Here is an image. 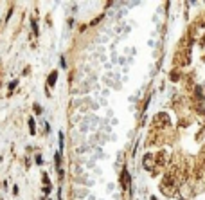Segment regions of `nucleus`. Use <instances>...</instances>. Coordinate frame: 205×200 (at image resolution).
<instances>
[{
	"instance_id": "nucleus-6",
	"label": "nucleus",
	"mask_w": 205,
	"mask_h": 200,
	"mask_svg": "<svg viewBox=\"0 0 205 200\" xmlns=\"http://www.w3.org/2000/svg\"><path fill=\"white\" fill-rule=\"evenodd\" d=\"M43 184H45V188H50V182H49V175L47 173H43Z\"/></svg>"
},
{
	"instance_id": "nucleus-2",
	"label": "nucleus",
	"mask_w": 205,
	"mask_h": 200,
	"mask_svg": "<svg viewBox=\"0 0 205 200\" xmlns=\"http://www.w3.org/2000/svg\"><path fill=\"white\" fill-rule=\"evenodd\" d=\"M56 79H58V72L52 70V72L49 74V78H47V87H54V85H56Z\"/></svg>"
},
{
	"instance_id": "nucleus-4",
	"label": "nucleus",
	"mask_w": 205,
	"mask_h": 200,
	"mask_svg": "<svg viewBox=\"0 0 205 200\" xmlns=\"http://www.w3.org/2000/svg\"><path fill=\"white\" fill-rule=\"evenodd\" d=\"M29 132L34 134V119L32 117H29Z\"/></svg>"
},
{
	"instance_id": "nucleus-1",
	"label": "nucleus",
	"mask_w": 205,
	"mask_h": 200,
	"mask_svg": "<svg viewBox=\"0 0 205 200\" xmlns=\"http://www.w3.org/2000/svg\"><path fill=\"white\" fill-rule=\"evenodd\" d=\"M121 186H122L124 189L130 188V173H128V170H122V175H121Z\"/></svg>"
},
{
	"instance_id": "nucleus-9",
	"label": "nucleus",
	"mask_w": 205,
	"mask_h": 200,
	"mask_svg": "<svg viewBox=\"0 0 205 200\" xmlns=\"http://www.w3.org/2000/svg\"><path fill=\"white\" fill-rule=\"evenodd\" d=\"M59 148H63V134H59Z\"/></svg>"
},
{
	"instance_id": "nucleus-8",
	"label": "nucleus",
	"mask_w": 205,
	"mask_h": 200,
	"mask_svg": "<svg viewBox=\"0 0 205 200\" xmlns=\"http://www.w3.org/2000/svg\"><path fill=\"white\" fill-rule=\"evenodd\" d=\"M16 85H18V81H13V83L9 85V90H14V88H16Z\"/></svg>"
},
{
	"instance_id": "nucleus-5",
	"label": "nucleus",
	"mask_w": 205,
	"mask_h": 200,
	"mask_svg": "<svg viewBox=\"0 0 205 200\" xmlns=\"http://www.w3.org/2000/svg\"><path fill=\"white\" fill-rule=\"evenodd\" d=\"M31 25H32V31H34V34L38 36V23H36V20H31Z\"/></svg>"
},
{
	"instance_id": "nucleus-10",
	"label": "nucleus",
	"mask_w": 205,
	"mask_h": 200,
	"mask_svg": "<svg viewBox=\"0 0 205 200\" xmlns=\"http://www.w3.org/2000/svg\"><path fill=\"white\" fill-rule=\"evenodd\" d=\"M41 161H43L41 155H36V164H41Z\"/></svg>"
},
{
	"instance_id": "nucleus-7",
	"label": "nucleus",
	"mask_w": 205,
	"mask_h": 200,
	"mask_svg": "<svg viewBox=\"0 0 205 200\" xmlns=\"http://www.w3.org/2000/svg\"><path fill=\"white\" fill-rule=\"evenodd\" d=\"M34 112H36V114H41V108H40L38 103H34Z\"/></svg>"
},
{
	"instance_id": "nucleus-3",
	"label": "nucleus",
	"mask_w": 205,
	"mask_h": 200,
	"mask_svg": "<svg viewBox=\"0 0 205 200\" xmlns=\"http://www.w3.org/2000/svg\"><path fill=\"white\" fill-rule=\"evenodd\" d=\"M54 162H56V168H58L59 177H61V175H63V171H61V153H59V152H56V155H54Z\"/></svg>"
}]
</instances>
